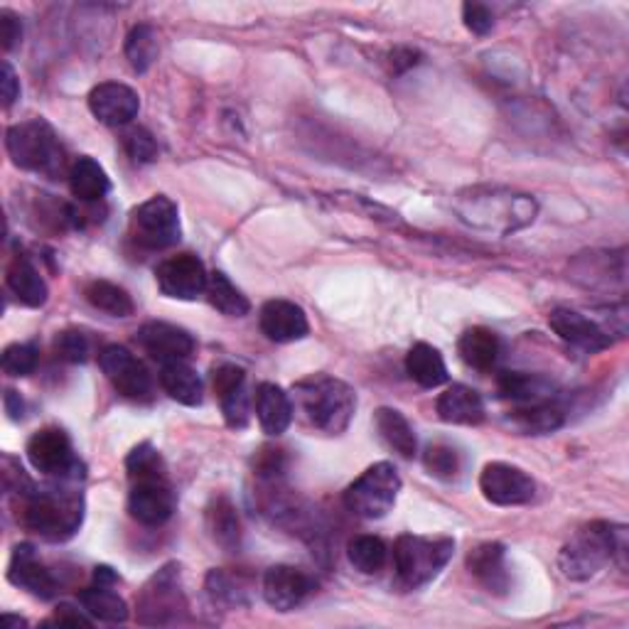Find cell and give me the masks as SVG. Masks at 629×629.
Instances as JSON below:
<instances>
[{
    "instance_id": "cell-1",
    "label": "cell",
    "mask_w": 629,
    "mask_h": 629,
    "mask_svg": "<svg viewBox=\"0 0 629 629\" xmlns=\"http://www.w3.org/2000/svg\"><path fill=\"white\" fill-rule=\"evenodd\" d=\"M84 477H62L44 489H32L20 499V514L28 532L38 534L44 542H66L72 538L84 519V497L79 482Z\"/></svg>"
},
{
    "instance_id": "cell-2",
    "label": "cell",
    "mask_w": 629,
    "mask_h": 629,
    "mask_svg": "<svg viewBox=\"0 0 629 629\" xmlns=\"http://www.w3.org/2000/svg\"><path fill=\"white\" fill-rule=\"evenodd\" d=\"M131 480L128 512L143 526H163L175 514V492L163 455L151 443L133 447L126 457Z\"/></svg>"
},
{
    "instance_id": "cell-3",
    "label": "cell",
    "mask_w": 629,
    "mask_h": 629,
    "mask_svg": "<svg viewBox=\"0 0 629 629\" xmlns=\"http://www.w3.org/2000/svg\"><path fill=\"white\" fill-rule=\"evenodd\" d=\"M455 212L467 227L502 234L519 231L536 219V199L522 193L502 187H477L463 193L457 199Z\"/></svg>"
},
{
    "instance_id": "cell-4",
    "label": "cell",
    "mask_w": 629,
    "mask_h": 629,
    "mask_svg": "<svg viewBox=\"0 0 629 629\" xmlns=\"http://www.w3.org/2000/svg\"><path fill=\"white\" fill-rule=\"evenodd\" d=\"M627 548V529L608 522H590L573 534L558 554V568L568 580H590L622 558Z\"/></svg>"
},
{
    "instance_id": "cell-5",
    "label": "cell",
    "mask_w": 629,
    "mask_h": 629,
    "mask_svg": "<svg viewBox=\"0 0 629 629\" xmlns=\"http://www.w3.org/2000/svg\"><path fill=\"white\" fill-rule=\"evenodd\" d=\"M296 401L312 429L328 435H342L354 419L357 393L342 379L314 374L296 384Z\"/></svg>"
},
{
    "instance_id": "cell-6",
    "label": "cell",
    "mask_w": 629,
    "mask_h": 629,
    "mask_svg": "<svg viewBox=\"0 0 629 629\" xmlns=\"http://www.w3.org/2000/svg\"><path fill=\"white\" fill-rule=\"evenodd\" d=\"M6 148L22 171L58 179L64 173V148L58 133L42 118L16 123L6 133Z\"/></svg>"
},
{
    "instance_id": "cell-7",
    "label": "cell",
    "mask_w": 629,
    "mask_h": 629,
    "mask_svg": "<svg viewBox=\"0 0 629 629\" xmlns=\"http://www.w3.org/2000/svg\"><path fill=\"white\" fill-rule=\"evenodd\" d=\"M453 554V538L403 534L396 538V546H393V568H396L403 588L419 590L441 576V570L451 564Z\"/></svg>"
},
{
    "instance_id": "cell-8",
    "label": "cell",
    "mask_w": 629,
    "mask_h": 629,
    "mask_svg": "<svg viewBox=\"0 0 629 629\" xmlns=\"http://www.w3.org/2000/svg\"><path fill=\"white\" fill-rule=\"evenodd\" d=\"M401 492L399 470L391 463H377L367 467L350 487L344 489V507L359 519H384L393 509Z\"/></svg>"
},
{
    "instance_id": "cell-9",
    "label": "cell",
    "mask_w": 629,
    "mask_h": 629,
    "mask_svg": "<svg viewBox=\"0 0 629 629\" xmlns=\"http://www.w3.org/2000/svg\"><path fill=\"white\" fill-rule=\"evenodd\" d=\"M138 622L148 627L179 625L187 615V598L179 582V566L167 564L145 582L136 600Z\"/></svg>"
},
{
    "instance_id": "cell-10",
    "label": "cell",
    "mask_w": 629,
    "mask_h": 629,
    "mask_svg": "<svg viewBox=\"0 0 629 629\" xmlns=\"http://www.w3.org/2000/svg\"><path fill=\"white\" fill-rule=\"evenodd\" d=\"M179 212L171 197L155 195L131 212V239L143 249H171L179 241Z\"/></svg>"
},
{
    "instance_id": "cell-11",
    "label": "cell",
    "mask_w": 629,
    "mask_h": 629,
    "mask_svg": "<svg viewBox=\"0 0 629 629\" xmlns=\"http://www.w3.org/2000/svg\"><path fill=\"white\" fill-rule=\"evenodd\" d=\"M28 460L40 475L62 480V477H84V467L74 457L70 435L62 429H42L28 441Z\"/></svg>"
},
{
    "instance_id": "cell-12",
    "label": "cell",
    "mask_w": 629,
    "mask_h": 629,
    "mask_svg": "<svg viewBox=\"0 0 629 629\" xmlns=\"http://www.w3.org/2000/svg\"><path fill=\"white\" fill-rule=\"evenodd\" d=\"M99 367L123 399L151 401L153 377L141 359L121 344H109L99 352Z\"/></svg>"
},
{
    "instance_id": "cell-13",
    "label": "cell",
    "mask_w": 629,
    "mask_h": 629,
    "mask_svg": "<svg viewBox=\"0 0 629 629\" xmlns=\"http://www.w3.org/2000/svg\"><path fill=\"white\" fill-rule=\"evenodd\" d=\"M157 288L163 296L175 300H197L205 296L209 274L205 264L193 254H177L165 258V261L155 268Z\"/></svg>"
},
{
    "instance_id": "cell-14",
    "label": "cell",
    "mask_w": 629,
    "mask_h": 629,
    "mask_svg": "<svg viewBox=\"0 0 629 629\" xmlns=\"http://www.w3.org/2000/svg\"><path fill=\"white\" fill-rule=\"evenodd\" d=\"M480 489L485 499L497 507H522L534 499L536 482L522 467L489 463L480 475Z\"/></svg>"
},
{
    "instance_id": "cell-15",
    "label": "cell",
    "mask_w": 629,
    "mask_h": 629,
    "mask_svg": "<svg viewBox=\"0 0 629 629\" xmlns=\"http://www.w3.org/2000/svg\"><path fill=\"white\" fill-rule=\"evenodd\" d=\"M548 324H550V330H554L566 344L576 347V350H582L588 354L608 350V347L612 344V337L608 334V330H602L598 322L590 320L588 314H582L578 310H570V308L550 310Z\"/></svg>"
},
{
    "instance_id": "cell-16",
    "label": "cell",
    "mask_w": 629,
    "mask_h": 629,
    "mask_svg": "<svg viewBox=\"0 0 629 629\" xmlns=\"http://www.w3.org/2000/svg\"><path fill=\"white\" fill-rule=\"evenodd\" d=\"M89 111L94 118L111 128L128 126V123L138 116L141 99L131 86L118 82H104L92 89L89 94Z\"/></svg>"
},
{
    "instance_id": "cell-17",
    "label": "cell",
    "mask_w": 629,
    "mask_h": 629,
    "mask_svg": "<svg viewBox=\"0 0 629 629\" xmlns=\"http://www.w3.org/2000/svg\"><path fill=\"white\" fill-rule=\"evenodd\" d=\"M8 580L13 582L16 588L28 590L30 595H35V598L40 600H52L54 595L60 592L58 578H54L52 570L42 564V560L38 558V550L30 544L16 546L13 556H10Z\"/></svg>"
},
{
    "instance_id": "cell-18",
    "label": "cell",
    "mask_w": 629,
    "mask_h": 629,
    "mask_svg": "<svg viewBox=\"0 0 629 629\" xmlns=\"http://www.w3.org/2000/svg\"><path fill=\"white\" fill-rule=\"evenodd\" d=\"M217 399L221 403L224 421L229 429L241 431L249 425V393H246V372L236 364H221L212 374Z\"/></svg>"
},
{
    "instance_id": "cell-19",
    "label": "cell",
    "mask_w": 629,
    "mask_h": 629,
    "mask_svg": "<svg viewBox=\"0 0 629 629\" xmlns=\"http://www.w3.org/2000/svg\"><path fill=\"white\" fill-rule=\"evenodd\" d=\"M312 592V580L308 573L296 566H274L264 576V598L278 612H290L300 608Z\"/></svg>"
},
{
    "instance_id": "cell-20",
    "label": "cell",
    "mask_w": 629,
    "mask_h": 629,
    "mask_svg": "<svg viewBox=\"0 0 629 629\" xmlns=\"http://www.w3.org/2000/svg\"><path fill=\"white\" fill-rule=\"evenodd\" d=\"M138 344L161 364L185 362L195 352L193 334L167 322H145L138 330Z\"/></svg>"
},
{
    "instance_id": "cell-21",
    "label": "cell",
    "mask_w": 629,
    "mask_h": 629,
    "mask_svg": "<svg viewBox=\"0 0 629 629\" xmlns=\"http://www.w3.org/2000/svg\"><path fill=\"white\" fill-rule=\"evenodd\" d=\"M258 322H261V332L268 340L278 344L298 342L310 332L306 310L290 300H268L258 314Z\"/></svg>"
},
{
    "instance_id": "cell-22",
    "label": "cell",
    "mask_w": 629,
    "mask_h": 629,
    "mask_svg": "<svg viewBox=\"0 0 629 629\" xmlns=\"http://www.w3.org/2000/svg\"><path fill=\"white\" fill-rule=\"evenodd\" d=\"M467 568L494 595H504L512 586L507 550L502 544H482L475 550H470Z\"/></svg>"
},
{
    "instance_id": "cell-23",
    "label": "cell",
    "mask_w": 629,
    "mask_h": 629,
    "mask_svg": "<svg viewBox=\"0 0 629 629\" xmlns=\"http://www.w3.org/2000/svg\"><path fill=\"white\" fill-rule=\"evenodd\" d=\"M256 419L261 431L271 437L283 435L288 431L290 421H293V403H290L288 393L271 381L256 386Z\"/></svg>"
},
{
    "instance_id": "cell-24",
    "label": "cell",
    "mask_w": 629,
    "mask_h": 629,
    "mask_svg": "<svg viewBox=\"0 0 629 629\" xmlns=\"http://www.w3.org/2000/svg\"><path fill=\"white\" fill-rule=\"evenodd\" d=\"M435 411L441 421L455 425H477L485 421V399L480 391L465 384L447 386L435 401Z\"/></svg>"
},
{
    "instance_id": "cell-25",
    "label": "cell",
    "mask_w": 629,
    "mask_h": 629,
    "mask_svg": "<svg viewBox=\"0 0 629 629\" xmlns=\"http://www.w3.org/2000/svg\"><path fill=\"white\" fill-rule=\"evenodd\" d=\"M6 283L10 293H13L22 306L42 308L44 302H48V283H44L38 268L32 266L25 256H16L13 261H10L6 271Z\"/></svg>"
},
{
    "instance_id": "cell-26",
    "label": "cell",
    "mask_w": 629,
    "mask_h": 629,
    "mask_svg": "<svg viewBox=\"0 0 629 629\" xmlns=\"http://www.w3.org/2000/svg\"><path fill=\"white\" fill-rule=\"evenodd\" d=\"M497 389H499L502 399L522 403V406L550 401V396L556 393L554 381L542 377V374H529V372H504V374H499Z\"/></svg>"
},
{
    "instance_id": "cell-27",
    "label": "cell",
    "mask_w": 629,
    "mask_h": 629,
    "mask_svg": "<svg viewBox=\"0 0 629 629\" xmlns=\"http://www.w3.org/2000/svg\"><path fill=\"white\" fill-rule=\"evenodd\" d=\"M161 386L167 396L183 403V406H199L202 399H205L202 379L187 362L161 364Z\"/></svg>"
},
{
    "instance_id": "cell-28",
    "label": "cell",
    "mask_w": 629,
    "mask_h": 629,
    "mask_svg": "<svg viewBox=\"0 0 629 629\" xmlns=\"http://www.w3.org/2000/svg\"><path fill=\"white\" fill-rule=\"evenodd\" d=\"M499 337L487 328H470L457 342L460 359L475 372H489L499 359Z\"/></svg>"
},
{
    "instance_id": "cell-29",
    "label": "cell",
    "mask_w": 629,
    "mask_h": 629,
    "mask_svg": "<svg viewBox=\"0 0 629 629\" xmlns=\"http://www.w3.org/2000/svg\"><path fill=\"white\" fill-rule=\"evenodd\" d=\"M207 529L212 542L234 554L241 546V522L229 497H215L207 507Z\"/></svg>"
},
{
    "instance_id": "cell-30",
    "label": "cell",
    "mask_w": 629,
    "mask_h": 629,
    "mask_svg": "<svg viewBox=\"0 0 629 629\" xmlns=\"http://www.w3.org/2000/svg\"><path fill=\"white\" fill-rule=\"evenodd\" d=\"M70 189L76 199L99 202L109 195L111 179L94 157H76L70 167Z\"/></svg>"
},
{
    "instance_id": "cell-31",
    "label": "cell",
    "mask_w": 629,
    "mask_h": 629,
    "mask_svg": "<svg viewBox=\"0 0 629 629\" xmlns=\"http://www.w3.org/2000/svg\"><path fill=\"white\" fill-rule=\"evenodd\" d=\"M406 372L423 389H437L447 381L443 354L425 342L411 347V352L406 354Z\"/></svg>"
},
{
    "instance_id": "cell-32",
    "label": "cell",
    "mask_w": 629,
    "mask_h": 629,
    "mask_svg": "<svg viewBox=\"0 0 629 629\" xmlns=\"http://www.w3.org/2000/svg\"><path fill=\"white\" fill-rule=\"evenodd\" d=\"M111 588L114 586H101V582H94L92 588H84L79 592V602H82L86 615H92L94 620L121 625L128 620V605L116 590Z\"/></svg>"
},
{
    "instance_id": "cell-33",
    "label": "cell",
    "mask_w": 629,
    "mask_h": 629,
    "mask_svg": "<svg viewBox=\"0 0 629 629\" xmlns=\"http://www.w3.org/2000/svg\"><path fill=\"white\" fill-rule=\"evenodd\" d=\"M509 423L514 429H519L522 433L532 435H544L554 433L560 425L566 423V413L554 401H542V403H529V406H522L512 411Z\"/></svg>"
},
{
    "instance_id": "cell-34",
    "label": "cell",
    "mask_w": 629,
    "mask_h": 629,
    "mask_svg": "<svg viewBox=\"0 0 629 629\" xmlns=\"http://www.w3.org/2000/svg\"><path fill=\"white\" fill-rule=\"evenodd\" d=\"M377 431L381 437H384L391 451L399 453L401 457L411 460L415 451H419V441H415L411 423L406 421V415L399 413L396 409L377 411Z\"/></svg>"
},
{
    "instance_id": "cell-35",
    "label": "cell",
    "mask_w": 629,
    "mask_h": 629,
    "mask_svg": "<svg viewBox=\"0 0 629 629\" xmlns=\"http://www.w3.org/2000/svg\"><path fill=\"white\" fill-rule=\"evenodd\" d=\"M205 588L212 602L221 605V608H244V605H249V582L236 576V573L219 568L209 570Z\"/></svg>"
},
{
    "instance_id": "cell-36",
    "label": "cell",
    "mask_w": 629,
    "mask_h": 629,
    "mask_svg": "<svg viewBox=\"0 0 629 629\" xmlns=\"http://www.w3.org/2000/svg\"><path fill=\"white\" fill-rule=\"evenodd\" d=\"M205 296L209 300V306L217 308L221 314H227V318H244V314H249L251 310L249 298H246L221 271L209 274Z\"/></svg>"
},
{
    "instance_id": "cell-37",
    "label": "cell",
    "mask_w": 629,
    "mask_h": 629,
    "mask_svg": "<svg viewBox=\"0 0 629 629\" xmlns=\"http://www.w3.org/2000/svg\"><path fill=\"white\" fill-rule=\"evenodd\" d=\"M84 298L89 300V306L111 314V318H128V314L136 310L128 290L111 283V280H92V283L84 288Z\"/></svg>"
},
{
    "instance_id": "cell-38",
    "label": "cell",
    "mask_w": 629,
    "mask_h": 629,
    "mask_svg": "<svg viewBox=\"0 0 629 629\" xmlns=\"http://www.w3.org/2000/svg\"><path fill=\"white\" fill-rule=\"evenodd\" d=\"M347 556H350V564L359 573H364V576H374V573H379L386 566L389 548L379 536L362 534V536H354L350 546H347Z\"/></svg>"
},
{
    "instance_id": "cell-39",
    "label": "cell",
    "mask_w": 629,
    "mask_h": 629,
    "mask_svg": "<svg viewBox=\"0 0 629 629\" xmlns=\"http://www.w3.org/2000/svg\"><path fill=\"white\" fill-rule=\"evenodd\" d=\"M126 60L133 72L145 74L157 60V35L151 25H136L126 38Z\"/></svg>"
},
{
    "instance_id": "cell-40",
    "label": "cell",
    "mask_w": 629,
    "mask_h": 629,
    "mask_svg": "<svg viewBox=\"0 0 629 629\" xmlns=\"http://www.w3.org/2000/svg\"><path fill=\"white\" fill-rule=\"evenodd\" d=\"M423 465L431 472L433 477L453 482L460 477V470H463V460L453 445L447 443H431L423 453Z\"/></svg>"
},
{
    "instance_id": "cell-41",
    "label": "cell",
    "mask_w": 629,
    "mask_h": 629,
    "mask_svg": "<svg viewBox=\"0 0 629 629\" xmlns=\"http://www.w3.org/2000/svg\"><path fill=\"white\" fill-rule=\"evenodd\" d=\"M40 362V350L38 344L32 342H16L6 347L3 352V372L8 377H30L38 369Z\"/></svg>"
},
{
    "instance_id": "cell-42",
    "label": "cell",
    "mask_w": 629,
    "mask_h": 629,
    "mask_svg": "<svg viewBox=\"0 0 629 629\" xmlns=\"http://www.w3.org/2000/svg\"><path fill=\"white\" fill-rule=\"evenodd\" d=\"M54 352H58L60 359L70 364H82L92 354V340L89 334L82 330H64L62 334H58L54 340Z\"/></svg>"
},
{
    "instance_id": "cell-43",
    "label": "cell",
    "mask_w": 629,
    "mask_h": 629,
    "mask_svg": "<svg viewBox=\"0 0 629 629\" xmlns=\"http://www.w3.org/2000/svg\"><path fill=\"white\" fill-rule=\"evenodd\" d=\"M123 151L131 157L133 163L148 165L157 161V143L151 131L145 128H128L123 133Z\"/></svg>"
},
{
    "instance_id": "cell-44",
    "label": "cell",
    "mask_w": 629,
    "mask_h": 629,
    "mask_svg": "<svg viewBox=\"0 0 629 629\" xmlns=\"http://www.w3.org/2000/svg\"><path fill=\"white\" fill-rule=\"evenodd\" d=\"M463 20L465 28L472 32V35H487L494 28V16L487 6L482 3H465L463 6Z\"/></svg>"
},
{
    "instance_id": "cell-45",
    "label": "cell",
    "mask_w": 629,
    "mask_h": 629,
    "mask_svg": "<svg viewBox=\"0 0 629 629\" xmlns=\"http://www.w3.org/2000/svg\"><path fill=\"white\" fill-rule=\"evenodd\" d=\"M0 40H3V50L10 52L22 40V22L13 10H0Z\"/></svg>"
},
{
    "instance_id": "cell-46",
    "label": "cell",
    "mask_w": 629,
    "mask_h": 629,
    "mask_svg": "<svg viewBox=\"0 0 629 629\" xmlns=\"http://www.w3.org/2000/svg\"><path fill=\"white\" fill-rule=\"evenodd\" d=\"M0 94H3V106L10 109L16 104V99L20 96V82L18 74L13 70V64L8 60L3 62V74H0Z\"/></svg>"
},
{
    "instance_id": "cell-47",
    "label": "cell",
    "mask_w": 629,
    "mask_h": 629,
    "mask_svg": "<svg viewBox=\"0 0 629 629\" xmlns=\"http://www.w3.org/2000/svg\"><path fill=\"white\" fill-rule=\"evenodd\" d=\"M86 612V610H84ZM82 610H76V608H72V605H60L58 610H54V615H52V625H70V627H89L92 625V620L94 617L92 615H84Z\"/></svg>"
},
{
    "instance_id": "cell-48",
    "label": "cell",
    "mask_w": 629,
    "mask_h": 629,
    "mask_svg": "<svg viewBox=\"0 0 629 629\" xmlns=\"http://www.w3.org/2000/svg\"><path fill=\"white\" fill-rule=\"evenodd\" d=\"M421 60H423V54L413 48H396L391 52V66H393V72H399V74L409 72L415 64H421Z\"/></svg>"
},
{
    "instance_id": "cell-49",
    "label": "cell",
    "mask_w": 629,
    "mask_h": 629,
    "mask_svg": "<svg viewBox=\"0 0 629 629\" xmlns=\"http://www.w3.org/2000/svg\"><path fill=\"white\" fill-rule=\"evenodd\" d=\"M3 403H6V413H8L13 421H20L22 415H25V401H22V396H20L18 391L8 389Z\"/></svg>"
},
{
    "instance_id": "cell-50",
    "label": "cell",
    "mask_w": 629,
    "mask_h": 629,
    "mask_svg": "<svg viewBox=\"0 0 629 629\" xmlns=\"http://www.w3.org/2000/svg\"><path fill=\"white\" fill-rule=\"evenodd\" d=\"M94 582H101V586H116V582H118L116 570L109 568V566H99L94 570Z\"/></svg>"
},
{
    "instance_id": "cell-51",
    "label": "cell",
    "mask_w": 629,
    "mask_h": 629,
    "mask_svg": "<svg viewBox=\"0 0 629 629\" xmlns=\"http://www.w3.org/2000/svg\"><path fill=\"white\" fill-rule=\"evenodd\" d=\"M3 625H8V627H25L28 622L20 620V617H13V615H3Z\"/></svg>"
}]
</instances>
